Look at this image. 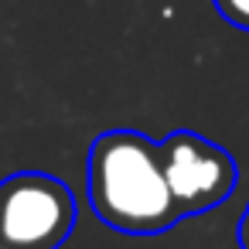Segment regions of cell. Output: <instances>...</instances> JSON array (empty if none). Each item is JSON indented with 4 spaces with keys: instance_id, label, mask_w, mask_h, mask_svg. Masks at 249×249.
<instances>
[{
    "instance_id": "obj_1",
    "label": "cell",
    "mask_w": 249,
    "mask_h": 249,
    "mask_svg": "<svg viewBox=\"0 0 249 249\" xmlns=\"http://www.w3.org/2000/svg\"><path fill=\"white\" fill-rule=\"evenodd\" d=\"M89 205L96 218L116 232H167L181 212L164 178L160 143L137 130L99 133L89 150Z\"/></svg>"
},
{
    "instance_id": "obj_2",
    "label": "cell",
    "mask_w": 249,
    "mask_h": 249,
    "mask_svg": "<svg viewBox=\"0 0 249 249\" xmlns=\"http://www.w3.org/2000/svg\"><path fill=\"white\" fill-rule=\"evenodd\" d=\"M75 229V198L65 181L21 171L0 181V246L62 249Z\"/></svg>"
},
{
    "instance_id": "obj_3",
    "label": "cell",
    "mask_w": 249,
    "mask_h": 249,
    "mask_svg": "<svg viewBox=\"0 0 249 249\" xmlns=\"http://www.w3.org/2000/svg\"><path fill=\"white\" fill-rule=\"evenodd\" d=\"M160 164L171 198L184 215H201L222 205L239 178L235 157L195 130H174L160 140Z\"/></svg>"
},
{
    "instance_id": "obj_4",
    "label": "cell",
    "mask_w": 249,
    "mask_h": 249,
    "mask_svg": "<svg viewBox=\"0 0 249 249\" xmlns=\"http://www.w3.org/2000/svg\"><path fill=\"white\" fill-rule=\"evenodd\" d=\"M212 4H215V11H218L229 24L249 31V0H212Z\"/></svg>"
},
{
    "instance_id": "obj_5",
    "label": "cell",
    "mask_w": 249,
    "mask_h": 249,
    "mask_svg": "<svg viewBox=\"0 0 249 249\" xmlns=\"http://www.w3.org/2000/svg\"><path fill=\"white\" fill-rule=\"evenodd\" d=\"M235 239H239V246H242V249H249V205H246V212H242V218H239Z\"/></svg>"
},
{
    "instance_id": "obj_6",
    "label": "cell",
    "mask_w": 249,
    "mask_h": 249,
    "mask_svg": "<svg viewBox=\"0 0 249 249\" xmlns=\"http://www.w3.org/2000/svg\"><path fill=\"white\" fill-rule=\"evenodd\" d=\"M0 249H4V246H0Z\"/></svg>"
}]
</instances>
